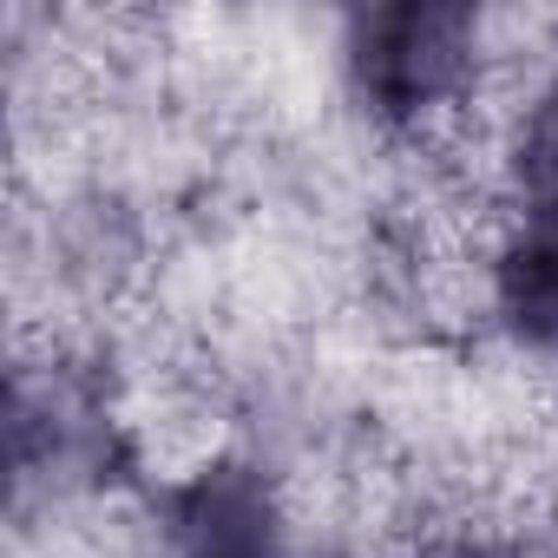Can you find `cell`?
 I'll use <instances>...</instances> for the list:
<instances>
[{
    "mask_svg": "<svg viewBox=\"0 0 558 558\" xmlns=\"http://www.w3.org/2000/svg\"><path fill=\"white\" fill-rule=\"evenodd\" d=\"M493 290L519 336L558 349V217H525V230L499 243Z\"/></svg>",
    "mask_w": 558,
    "mask_h": 558,
    "instance_id": "obj_1",
    "label": "cell"
}]
</instances>
